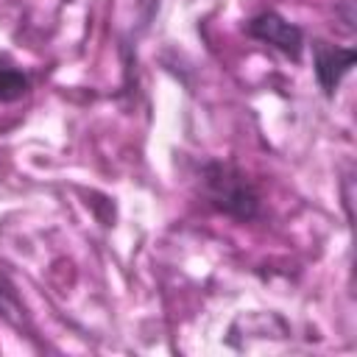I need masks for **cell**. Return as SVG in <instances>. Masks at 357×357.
<instances>
[{
	"mask_svg": "<svg viewBox=\"0 0 357 357\" xmlns=\"http://www.w3.org/2000/svg\"><path fill=\"white\" fill-rule=\"evenodd\" d=\"M312 53H315V78H318L321 89L326 95H335L340 78L354 67V59H357L354 47H337L324 39H315Z\"/></svg>",
	"mask_w": 357,
	"mask_h": 357,
	"instance_id": "cell-3",
	"label": "cell"
},
{
	"mask_svg": "<svg viewBox=\"0 0 357 357\" xmlns=\"http://www.w3.org/2000/svg\"><path fill=\"white\" fill-rule=\"evenodd\" d=\"M204 198L223 215L251 220L259 215V190L254 181L229 162H206L201 170Z\"/></svg>",
	"mask_w": 357,
	"mask_h": 357,
	"instance_id": "cell-1",
	"label": "cell"
},
{
	"mask_svg": "<svg viewBox=\"0 0 357 357\" xmlns=\"http://www.w3.org/2000/svg\"><path fill=\"white\" fill-rule=\"evenodd\" d=\"M245 33L251 39H259L271 47H276L279 53H284L287 59L298 61L301 50H304V31L293 22H287L282 14L276 11H262L257 17H251L245 22Z\"/></svg>",
	"mask_w": 357,
	"mask_h": 357,
	"instance_id": "cell-2",
	"label": "cell"
},
{
	"mask_svg": "<svg viewBox=\"0 0 357 357\" xmlns=\"http://www.w3.org/2000/svg\"><path fill=\"white\" fill-rule=\"evenodd\" d=\"M0 318L8 321V324H14V326H22L25 324V307H22V301L17 296L14 282L3 271V265H0Z\"/></svg>",
	"mask_w": 357,
	"mask_h": 357,
	"instance_id": "cell-4",
	"label": "cell"
},
{
	"mask_svg": "<svg viewBox=\"0 0 357 357\" xmlns=\"http://www.w3.org/2000/svg\"><path fill=\"white\" fill-rule=\"evenodd\" d=\"M28 86H31V81H28V75H25L22 70L8 67V64L0 67V100H3V103L20 100V98L28 92Z\"/></svg>",
	"mask_w": 357,
	"mask_h": 357,
	"instance_id": "cell-5",
	"label": "cell"
}]
</instances>
